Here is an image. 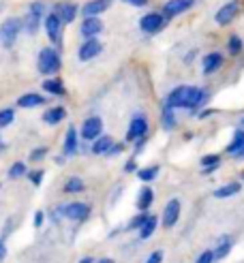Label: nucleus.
<instances>
[{"label":"nucleus","mask_w":244,"mask_h":263,"mask_svg":"<svg viewBox=\"0 0 244 263\" xmlns=\"http://www.w3.org/2000/svg\"><path fill=\"white\" fill-rule=\"evenodd\" d=\"M99 135H103V120L99 116H90L84 120L82 128H80V137L84 141H95Z\"/></svg>","instance_id":"f8f14e48"},{"label":"nucleus","mask_w":244,"mask_h":263,"mask_svg":"<svg viewBox=\"0 0 244 263\" xmlns=\"http://www.w3.org/2000/svg\"><path fill=\"white\" fill-rule=\"evenodd\" d=\"M195 3L197 0H167L161 7V11L167 20H174V17H180V15H184V13H189L195 7Z\"/></svg>","instance_id":"1a4fd4ad"},{"label":"nucleus","mask_w":244,"mask_h":263,"mask_svg":"<svg viewBox=\"0 0 244 263\" xmlns=\"http://www.w3.org/2000/svg\"><path fill=\"white\" fill-rule=\"evenodd\" d=\"M122 3L131 5V7H135V9H144V7L150 5V0H122Z\"/></svg>","instance_id":"ea45409f"},{"label":"nucleus","mask_w":244,"mask_h":263,"mask_svg":"<svg viewBox=\"0 0 244 263\" xmlns=\"http://www.w3.org/2000/svg\"><path fill=\"white\" fill-rule=\"evenodd\" d=\"M167 20L165 15H163V11H148V13H144V15L139 17V30L144 32V34H159L165 26H167Z\"/></svg>","instance_id":"20e7f679"},{"label":"nucleus","mask_w":244,"mask_h":263,"mask_svg":"<svg viewBox=\"0 0 244 263\" xmlns=\"http://www.w3.org/2000/svg\"><path fill=\"white\" fill-rule=\"evenodd\" d=\"M13 120H15V111H13L11 107H5V109H0V130L7 128L13 124Z\"/></svg>","instance_id":"f704fd0d"},{"label":"nucleus","mask_w":244,"mask_h":263,"mask_svg":"<svg viewBox=\"0 0 244 263\" xmlns=\"http://www.w3.org/2000/svg\"><path fill=\"white\" fill-rule=\"evenodd\" d=\"M157 225H159L157 216H150V214H148V218L144 220V225H141V227L137 229V231H139V238H141V240H148L150 235H152L154 231H157Z\"/></svg>","instance_id":"c756f323"},{"label":"nucleus","mask_w":244,"mask_h":263,"mask_svg":"<svg viewBox=\"0 0 244 263\" xmlns=\"http://www.w3.org/2000/svg\"><path fill=\"white\" fill-rule=\"evenodd\" d=\"M148 128H150V124H148V118L144 114L133 116L131 122H128V128H126V141L135 143L141 137H148Z\"/></svg>","instance_id":"6e6552de"},{"label":"nucleus","mask_w":244,"mask_h":263,"mask_svg":"<svg viewBox=\"0 0 244 263\" xmlns=\"http://www.w3.org/2000/svg\"><path fill=\"white\" fill-rule=\"evenodd\" d=\"M152 201H154V191L150 186H144L137 195V210L139 212H148V208L152 205Z\"/></svg>","instance_id":"393cba45"},{"label":"nucleus","mask_w":244,"mask_h":263,"mask_svg":"<svg viewBox=\"0 0 244 263\" xmlns=\"http://www.w3.org/2000/svg\"><path fill=\"white\" fill-rule=\"evenodd\" d=\"M47 148L45 146H39V148H34L32 152H30V156H28V159L32 161V163H39V161H43L45 159V156H47Z\"/></svg>","instance_id":"c9c22d12"},{"label":"nucleus","mask_w":244,"mask_h":263,"mask_svg":"<svg viewBox=\"0 0 244 263\" xmlns=\"http://www.w3.org/2000/svg\"><path fill=\"white\" fill-rule=\"evenodd\" d=\"M189 90H191V86H176L170 95L165 97L163 105H167V107H172V109H184L186 99H189Z\"/></svg>","instance_id":"4468645a"},{"label":"nucleus","mask_w":244,"mask_h":263,"mask_svg":"<svg viewBox=\"0 0 244 263\" xmlns=\"http://www.w3.org/2000/svg\"><path fill=\"white\" fill-rule=\"evenodd\" d=\"M244 51V41L240 34H229L227 39V54L229 56H240Z\"/></svg>","instance_id":"c85d7f7f"},{"label":"nucleus","mask_w":244,"mask_h":263,"mask_svg":"<svg viewBox=\"0 0 244 263\" xmlns=\"http://www.w3.org/2000/svg\"><path fill=\"white\" fill-rule=\"evenodd\" d=\"M240 13H242V0H227V3L221 5L218 11L214 13V22L218 26H229Z\"/></svg>","instance_id":"0eeeda50"},{"label":"nucleus","mask_w":244,"mask_h":263,"mask_svg":"<svg viewBox=\"0 0 244 263\" xmlns=\"http://www.w3.org/2000/svg\"><path fill=\"white\" fill-rule=\"evenodd\" d=\"M212 114H214V109H199V111H197L195 116L199 118V120H203V118H210Z\"/></svg>","instance_id":"a18cd8bd"},{"label":"nucleus","mask_w":244,"mask_h":263,"mask_svg":"<svg viewBox=\"0 0 244 263\" xmlns=\"http://www.w3.org/2000/svg\"><path fill=\"white\" fill-rule=\"evenodd\" d=\"M240 191H242L240 182H229V184H223L221 189H216L212 195L216 197V199H229V197H236Z\"/></svg>","instance_id":"b1692460"},{"label":"nucleus","mask_w":244,"mask_h":263,"mask_svg":"<svg viewBox=\"0 0 244 263\" xmlns=\"http://www.w3.org/2000/svg\"><path fill=\"white\" fill-rule=\"evenodd\" d=\"M103 28H105V26H103L101 17H84L80 24V34L84 39H92V36H99L103 32Z\"/></svg>","instance_id":"6ab92c4d"},{"label":"nucleus","mask_w":244,"mask_h":263,"mask_svg":"<svg viewBox=\"0 0 244 263\" xmlns=\"http://www.w3.org/2000/svg\"><path fill=\"white\" fill-rule=\"evenodd\" d=\"M60 69H62V58H60L58 47L47 45L39 51V56H36V71L39 73L45 75V77H51V75H58Z\"/></svg>","instance_id":"f257e3e1"},{"label":"nucleus","mask_w":244,"mask_h":263,"mask_svg":"<svg viewBox=\"0 0 244 263\" xmlns=\"http://www.w3.org/2000/svg\"><path fill=\"white\" fill-rule=\"evenodd\" d=\"M51 11H56L58 13V17L62 20L64 26H69L77 20V15H80V7H77L75 3H71V0H60V3L54 5V9Z\"/></svg>","instance_id":"ddd939ff"},{"label":"nucleus","mask_w":244,"mask_h":263,"mask_svg":"<svg viewBox=\"0 0 244 263\" xmlns=\"http://www.w3.org/2000/svg\"><path fill=\"white\" fill-rule=\"evenodd\" d=\"M180 210H182V203H180V199H170L163 210V227L165 229H172L178 218H180Z\"/></svg>","instance_id":"a211bd4d"},{"label":"nucleus","mask_w":244,"mask_h":263,"mask_svg":"<svg viewBox=\"0 0 244 263\" xmlns=\"http://www.w3.org/2000/svg\"><path fill=\"white\" fill-rule=\"evenodd\" d=\"M124 148H126V146H124V143H116V141H114V146L109 148V152H107L105 156H116V154H120V152H124Z\"/></svg>","instance_id":"a19ab883"},{"label":"nucleus","mask_w":244,"mask_h":263,"mask_svg":"<svg viewBox=\"0 0 244 263\" xmlns=\"http://www.w3.org/2000/svg\"><path fill=\"white\" fill-rule=\"evenodd\" d=\"M45 97L39 95V92H26V95H22L17 99V107L22 109H34V107H41V105H45Z\"/></svg>","instance_id":"aec40b11"},{"label":"nucleus","mask_w":244,"mask_h":263,"mask_svg":"<svg viewBox=\"0 0 244 263\" xmlns=\"http://www.w3.org/2000/svg\"><path fill=\"white\" fill-rule=\"evenodd\" d=\"M64 118H67V109L62 107V105H56V107H49V109H45V114H43V122L45 124H49V126H56V124H60Z\"/></svg>","instance_id":"5701e85b"},{"label":"nucleus","mask_w":244,"mask_h":263,"mask_svg":"<svg viewBox=\"0 0 244 263\" xmlns=\"http://www.w3.org/2000/svg\"><path fill=\"white\" fill-rule=\"evenodd\" d=\"M80 263H95V259H92V257H84Z\"/></svg>","instance_id":"8fccbe9b"},{"label":"nucleus","mask_w":244,"mask_h":263,"mask_svg":"<svg viewBox=\"0 0 244 263\" xmlns=\"http://www.w3.org/2000/svg\"><path fill=\"white\" fill-rule=\"evenodd\" d=\"M90 212H92V208L84 201H71L67 205H60L56 216H64L69 220H75V222H84L90 218Z\"/></svg>","instance_id":"423d86ee"},{"label":"nucleus","mask_w":244,"mask_h":263,"mask_svg":"<svg viewBox=\"0 0 244 263\" xmlns=\"http://www.w3.org/2000/svg\"><path fill=\"white\" fill-rule=\"evenodd\" d=\"M97 263H114V259H109V257H105V259H101V261H97Z\"/></svg>","instance_id":"3c124183"},{"label":"nucleus","mask_w":244,"mask_h":263,"mask_svg":"<svg viewBox=\"0 0 244 263\" xmlns=\"http://www.w3.org/2000/svg\"><path fill=\"white\" fill-rule=\"evenodd\" d=\"M242 146H244V128L240 126V128H236V130H234V137H231V141L227 143L225 152L234 156V154H236V152H238Z\"/></svg>","instance_id":"bb28decb"},{"label":"nucleus","mask_w":244,"mask_h":263,"mask_svg":"<svg viewBox=\"0 0 244 263\" xmlns=\"http://www.w3.org/2000/svg\"><path fill=\"white\" fill-rule=\"evenodd\" d=\"M124 172H128V174H133V172H137V165H135V159H131V161H126V165H124Z\"/></svg>","instance_id":"c03bdc74"},{"label":"nucleus","mask_w":244,"mask_h":263,"mask_svg":"<svg viewBox=\"0 0 244 263\" xmlns=\"http://www.w3.org/2000/svg\"><path fill=\"white\" fill-rule=\"evenodd\" d=\"M24 32V24H22V17H7L0 22V45L5 49H11L15 47L20 34Z\"/></svg>","instance_id":"7ed1b4c3"},{"label":"nucleus","mask_w":244,"mask_h":263,"mask_svg":"<svg viewBox=\"0 0 244 263\" xmlns=\"http://www.w3.org/2000/svg\"><path fill=\"white\" fill-rule=\"evenodd\" d=\"M5 255H7V244H5L3 240H0V261L5 259Z\"/></svg>","instance_id":"de8ad7c7"},{"label":"nucleus","mask_w":244,"mask_h":263,"mask_svg":"<svg viewBox=\"0 0 244 263\" xmlns=\"http://www.w3.org/2000/svg\"><path fill=\"white\" fill-rule=\"evenodd\" d=\"M62 191L69 193V195H77V193H84V191H86V184H84L82 178L73 176V178H69L67 182H64V189H62Z\"/></svg>","instance_id":"7c9ffc66"},{"label":"nucleus","mask_w":244,"mask_h":263,"mask_svg":"<svg viewBox=\"0 0 244 263\" xmlns=\"http://www.w3.org/2000/svg\"><path fill=\"white\" fill-rule=\"evenodd\" d=\"M26 176H28V180L34 184V186H41V182H43L45 172H43V169H34V172H28Z\"/></svg>","instance_id":"e433bc0d"},{"label":"nucleus","mask_w":244,"mask_h":263,"mask_svg":"<svg viewBox=\"0 0 244 263\" xmlns=\"http://www.w3.org/2000/svg\"><path fill=\"white\" fill-rule=\"evenodd\" d=\"M195 56H197V51H195V49H193V51H189V54L184 56V64H191L193 60H195Z\"/></svg>","instance_id":"49530a36"},{"label":"nucleus","mask_w":244,"mask_h":263,"mask_svg":"<svg viewBox=\"0 0 244 263\" xmlns=\"http://www.w3.org/2000/svg\"><path fill=\"white\" fill-rule=\"evenodd\" d=\"M195 263H214V251H203Z\"/></svg>","instance_id":"58836bf2"},{"label":"nucleus","mask_w":244,"mask_h":263,"mask_svg":"<svg viewBox=\"0 0 244 263\" xmlns=\"http://www.w3.org/2000/svg\"><path fill=\"white\" fill-rule=\"evenodd\" d=\"M43 220H45V214H43V212H36V214H34V218H32L34 227H43Z\"/></svg>","instance_id":"37998d69"},{"label":"nucleus","mask_w":244,"mask_h":263,"mask_svg":"<svg viewBox=\"0 0 244 263\" xmlns=\"http://www.w3.org/2000/svg\"><path fill=\"white\" fill-rule=\"evenodd\" d=\"M146 218H148V214H146V212H139V216H135L131 222H128V225H126V229H128V231L139 229L141 225H144V220H146Z\"/></svg>","instance_id":"4c0bfd02"},{"label":"nucleus","mask_w":244,"mask_h":263,"mask_svg":"<svg viewBox=\"0 0 244 263\" xmlns=\"http://www.w3.org/2000/svg\"><path fill=\"white\" fill-rule=\"evenodd\" d=\"M43 92L49 95V97H64L67 95V88H64V82L60 80V77L51 75L43 82Z\"/></svg>","instance_id":"412c9836"},{"label":"nucleus","mask_w":244,"mask_h":263,"mask_svg":"<svg viewBox=\"0 0 244 263\" xmlns=\"http://www.w3.org/2000/svg\"><path fill=\"white\" fill-rule=\"evenodd\" d=\"M80 152V130H77L73 124L67 128L64 133V143H62V154L64 156H75Z\"/></svg>","instance_id":"dca6fc26"},{"label":"nucleus","mask_w":244,"mask_h":263,"mask_svg":"<svg viewBox=\"0 0 244 263\" xmlns=\"http://www.w3.org/2000/svg\"><path fill=\"white\" fill-rule=\"evenodd\" d=\"M218 165H221V156H218V154H205L203 159H201V167H203V174L205 176L216 172Z\"/></svg>","instance_id":"2f4dec72"},{"label":"nucleus","mask_w":244,"mask_h":263,"mask_svg":"<svg viewBox=\"0 0 244 263\" xmlns=\"http://www.w3.org/2000/svg\"><path fill=\"white\" fill-rule=\"evenodd\" d=\"M47 15V7L43 0H34L30 3L28 11H26V15L22 17V24H24V32L26 34H36L39 28L43 26V17Z\"/></svg>","instance_id":"f03ea898"},{"label":"nucleus","mask_w":244,"mask_h":263,"mask_svg":"<svg viewBox=\"0 0 244 263\" xmlns=\"http://www.w3.org/2000/svg\"><path fill=\"white\" fill-rule=\"evenodd\" d=\"M101 54H103V43L99 41V36L84 39V43L80 45V49H77V58L82 62H90V60L99 58Z\"/></svg>","instance_id":"9b49d317"},{"label":"nucleus","mask_w":244,"mask_h":263,"mask_svg":"<svg viewBox=\"0 0 244 263\" xmlns=\"http://www.w3.org/2000/svg\"><path fill=\"white\" fill-rule=\"evenodd\" d=\"M231 246H234V242H231L229 235H225V238L218 240V246L214 248V261H221V259H225V257L231 253Z\"/></svg>","instance_id":"cd10ccee"},{"label":"nucleus","mask_w":244,"mask_h":263,"mask_svg":"<svg viewBox=\"0 0 244 263\" xmlns=\"http://www.w3.org/2000/svg\"><path fill=\"white\" fill-rule=\"evenodd\" d=\"M26 174H28V167H26L24 161H15V163L9 167V178H11V180H17V178H22V176H26Z\"/></svg>","instance_id":"72a5a7b5"},{"label":"nucleus","mask_w":244,"mask_h":263,"mask_svg":"<svg viewBox=\"0 0 244 263\" xmlns=\"http://www.w3.org/2000/svg\"><path fill=\"white\" fill-rule=\"evenodd\" d=\"M111 5H114V0H88L80 9V13L84 17H101L105 11H109Z\"/></svg>","instance_id":"2eb2a0df"},{"label":"nucleus","mask_w":244,"mask_h":263,"mask_svg":"<svg viewBox=\"0 0 244 263\" xmlns=\"http://www.w3.org/2000/svg\"><path fill=\"white\" fill-rule=\"evenodd\" d=\"M242 124H244V118H242Z\"/></svg>","instance_id":"864d4df0"},{"label":"nucleus","mask_w":244,"mask_h":263,"mask_svg":"<svg viewBox=\"0 0 244 263\" xmlns=\"http://www.w3.org/2000/svg\"><path fill=\"white\" fill-rule=\"evenodd\" d=\"M111 146H114V137L111 135H99L95 141H90V152L97 154V156H105Z\"/></svg>","instance_id":"4be33fe9"},{"label":"nucleus","mask_w":244,"mask_h":263,"mask_svg":"<svg viewBox=\"0 0 244 263\" xmlns=\"http://www.w3.org/2000/svg\"><path fill=\"white\" fill-rule=\"evenodd\" d=\"M208 101H210V92H208V90H203V88H199V86H191L189 99H186V107H184V109L191 111V114H195V111L203 109Z\"/></svg>","instance_id":"9d476101"},{"label":"nucleus","mask_w":244,"mask_h":263,"mask_svg":"<svg viewBox=\"0 0 244 263\" xmlns=\"http://www.w3.org/2000/svg\"><path fill=\"white\" fill-rule=\"evenodd\" d=\"M137 178L141 180V182H152V180H157V176H159V165H150V167H141V169H137Z\"/></svg>","instance_id":"473e14b6"},{"label":"nucleus","mask_w":244,"mask_h":263,"mask_svg":"<svg viewBox=\"0 0 244 263\" xmlns=\"http://www.w3.org/2000/svg\"><path fill=\"white\" fill-rule=\"evenodd\" d=\"M161 124L165 130H174L178 126V118H176V109L167 107V105H163V111H161Z\"/></svg>","instance_id":"a878e982"},{"label":"nucleus","mask_w":244,"mask_h":263,"mask_svg":"<svg viewBox=\"0 0 244 263\" xmlns=\"http://www.w3.org/2000/svg\"><path fill=\"white\" fill-rule=\"evenodd\" d=\"M43 30L49 39V43L54 45V47H60L62 43V32H64V24L62 20L58 17V13L56 11H49L47 15L43 17Z\"/></svg>","instance_id":"39448f33"},{"label":"nucleus","mask_w":244,"mask_h":263,"mask_svg":"<svg viewBox=\"0 0 244 263\" xmlns=\"http://www.w3.org/2000/svg\"><path fill=\"white\" fill-rule=\"evenodd\" d=\"M5 148H7V143H5V141H3V139H0V152H3V150H5Z\"/></svg>","instance_id":"603ef678"},{"label":"nucleus","mask_w":244,"mask_h":263,"mask_svg":"<svg viewBox=\"0 0 244 263\" xmlns=\"http://www.w3.org/2000/svg\"><path fill=\"white\" fill-rule=\"evenodd\" d=\"M223 64H225V56L221 54V51H210V54H205L201 58V73L212 75V73H216L218 69H221Z\"/></svg>","instance_id":"f3484780"},{"label":"nucleus","mask_w":244,"mask_h":263,"mask_svg":"<svg viewBox=\"0 0 244 263\" xmlns=\"http://www.w3.org/2000/svg\"><path fill=\"white\" fill-rule=\"evenodd\" d=\"M234 159H240V161L244 159V146H242V148H240V150H238V152L234 154Z\"/></svg>","instance_id":"09e8293b"},{"label":"nucleus","mask_w":244,"mask_h":263,"mask_svg":"<svg viewBox=\"0 0 244 263\" xmlns=\"http://www.w3.org/2000/svg\"><path fill=\"white\" fill-rule=\"evenodd\" d=\"M146 263H163V251H154V253L146 259Z\"/></svg>","instance_id":"79ce46f5"}]
</instances>
